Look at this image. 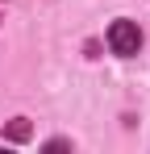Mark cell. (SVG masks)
Wrapping results in <instances>:
<instances>
[{"label":"cell","mask_w":150,"mask_h":154,"mask_svg":"<svg viewBox=\"0 0 150 154\" xmlns=\"http://www.w3.org/2000/svg\"><path fill=\"white\" fill-rule=\"evenodd\" d=\"M108 46H113V54H121V58H133V54L142 50V29L133 25V21H113L108 25Z\"/></svg>","instance_id":"6da1fadb"},{"label":"cell","mask_w":150,"mask_h":154,"mask_svg":"<svg viewBox=\"0 0 150 154\" xmlns=\"http://www.w3.org/2000/svg\"><path fill=\"white\" fill-rule=\"evenodd\" d=\"M4 133H8L13 142H25V137H29V121H25V117H17V121H13V125L4 129Z\"/></svg>","instance_id":"7a4b0ae2"}]
</instances>
